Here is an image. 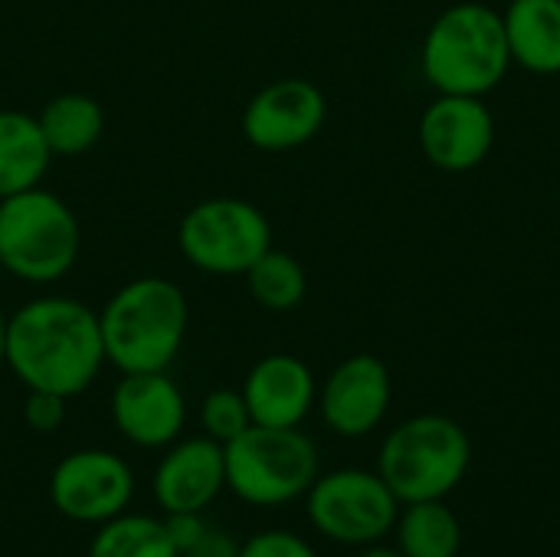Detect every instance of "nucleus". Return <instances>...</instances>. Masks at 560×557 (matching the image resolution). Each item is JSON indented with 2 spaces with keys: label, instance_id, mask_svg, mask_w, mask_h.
I'll list each match as a JSON object with an SVG mask.
<instances>
[{
  "label": "nucleus",
  "instance_id": "f257e3e1",
  "mask_svg": "<svg viewBox=\"0 0 560 557\" xmlns=\"http://www.w3.org/2000/svg\"><path fill=\"white\" fill-rule=\"evenodd\" d=\"M98 315L72 299H36L7 322V364L26 391L82 394L102 371Z\"/></svg>",
  "mask_w": 560,
  "mask_h": 557
},
{
  "label": "nucleus",
  "instance_id": "6ab92c4d",
  "mask_svg": "<svg viewBox=\"0 0 560 557\" xmlns=\"http://www.w3.org/2000/svg\"><path fill=\"white\" fill-rule=\"evenodd\" d=\"M36 121L52 154H82L105 131L102 105L82 92H66L49 98Z\"/></svg>",
  "mask_w": 560,
  "mask_h": 557
},
{
  "label": "nucleus",
  "instance_id": "aec40b11",
  "mask_svg": "<svg viewBox=\"0 0 560 557\" xmlns=\"http://www.w3.org/2000/svg\"><path fill=\"white\" fill-rule=\"evenodd\" d=\"M89 557H180L164 519L148 515H115L105 525H98Z\"/></svg>",
  "mask_w": 560,
  "mask_h": 557
},
{
  "label": "nucleus",
  "instance_id": "dca6fc26",
  "mask_svg": "<svg viewBox=\"0 0 560 557\" xmlns=\"http://www.w3.org/2000/svg\"><path fill=\"white\" fill-rule=\"evenodd\" d=\"M512 62L535 76L560 72V0H512L502 10Z\"/></svg>",
  "mask_w": 560,
  "mask_h": 557
},
{
  "label": "nucleus",
  "instance_id": "2eb2a0df",
  "mask_svg": "<svg viewBox=\"0 0 560 557\" xmlns=\"http://www.w3.org/2000/svg\"><path fill=\"white\" fill-rule=\"evenodd\" d=\"M243 401L259 427H299L315 404V378L305 361L269 355L249 371Z\"/></svg>",
  "mask_w": 560,
  "mask_h": 557
},
{
  "label": "nucleus",
  "instance_id": "39448f33",
  "mask_svg": "<svg viewBox=\"0 0 560 557\" xmlns=\"http://www.w3.org/2000/svg\"><path fill=\"white\" fill-rule=\"evenodd\" d=\"M223 460L226 489L259 509L289 506L318 479V450L299 427L253 423L223 446Z\"/></svg>",
  "mask_w": 560,
  "mask_h": 557
},
{
  "label": "nucleus",
  "instance_id": "6e6552de",
  "mask_svg": "<svg viewBox=\"0 0 560 557\" xmlns=\"http://www.w3.org/2000/svg\"><path fill=\"white\" fill-rule=\"evenodd\" d=\"M184 256L213 276H246L249 266L272 250V230L259 207L217 197L197 204L180 223Z\"/></svg>",
  "mask_w": 560,
  "mask_h": 557
},
{
  "label": "nucleus",
  "instance_id": "bb28decb",
  "mask_svg": "<svg viewBox=\"0 0 560 557\" xmlns=\"http://www.w3.org/2000/svg\"><path fill=\"white\" fill-rule=\"evenodd\" d=\"M361 557H404V552H400V548H390V545L374 542V545H364Z\"/></svg>",
  "mask_w": 560,
  "mask_h": 557
},
{
  "label": "nucleus",
  "instance_id": "412c9836",
  "mask_svg": "<svg viewBox=\"0 0 560 557\" xmlns=\"http://www.w3.org/2000/svg\"><path fill=\"white\" fill-rule=\"evenodd\" d=\"M253 299L269 312H289L305 299V269L295 256L266 250L246 272Z\"/></svg>",
  "mask_w": 560,
  "mask_h": 557
},
{
  "label": "nucleus",
  "instance_id": "7ed1b4c3",
  "mask_svg": "<svg viewBox=\"0 0 560 557\" xmlns=\"http://www.w3.org/2000/svg\"><path fill=\"white\" fill-rule=\"evenodd\" d=\"M105 358L121 374L167 371L187 332V299L171 279H135L98 315Z\"/></svg>",
  "mask_w": 560,
  "mask_h": 557
},
{
  "label": "nucleus",
  "instance_id": "cd10ccee",
  "mask_svg": "<svg viewBox=\"0 0 560 557\" xmlns=\"http://www.w3.org/2000/svg\"><path fill=\"white\" fill-rule=\"evenodd\" d=\"M0 364H7V318L0 315Z\"/></svg>",
  "mask_w": 560,
  "mask_h": 557
},
{
  "label": "nucleus",
  "instance_id": "0eeeda50",
  "mask_svg": "<svg viewBox=\"0 0 560 557\" xmlns=\"http://www.w3.org/2000/svg\"><path fill=\"white\" fill-rule=\"evenodd\" d=\"M305 502L312 529L322 538L348 548L381 542L387 532H394L400 515L397 496L387 489L381 473L368 469H338L318 476L305 492Z\"/></svg>",
  "mask_w": 560,
  "mask_h": 557
},
{
  "label": "nucleus",
  "instance_id": "f3484780",
  "mask_svg": "<svg viewBox=\"0 0 560 557\" xmlns=\"http://www.w3.org/2000/svg\"><path fill=\"white\" fill-rule=\"evenodd\" d=\"M49 144L39 131V121L3 108L0 112V200L36 187L49 167Z\"/></svg>",
  "mask_w": 560,
  "mask_h": 557
},
{
  "label": "nucleus",
  "instance_id": "423d86ee",
  "mask_svg": "<svg viewBox=\"0 0 560 557\" xmlns=\"http://www.w3.org/2000/svg\"><path fill=\"white\" fill-rule=\"evenodd\" d=\"M75 213L52 194L30 187L0 200V266L26 282H56L79 259Z\"/></svg>",
  "mask_w": 560,
  "mask_h": 557
},
{
  "label": "nucleus",
  "instance_id": "b1692460",
  "mask_svg": "<svg viewBox=\"0 0 560 557\" xmlns=\"http://www.w3.org/2000/svg\"><path fill=\"white\" fill-rule=\"evenodd\" d=\"M23 420L36 433H52L66 420V397L49 394V391H26L23 401Z\"/></svg>",
  "mask_w": 560,
  "mask_h": 557
},
{
  "label": "nucleus",
  "instance_id": "20e7f679",
  "mask_svg": "<svg viewBox=\"0 0 560 557\" xmlns=\"http://www.w3.org/2000/svg\"><path fill=\"white\" fill-rule=\"evenodd\" d=\"M472 463L466 427L446 414H420L394 427L381 446L377 473L400 506L446 499Z\"/></svg>",
  "mask_w": 560,
  "mask_h": 557
},
{
  "label": "nucleus",
  "instance_id": "5701e85b",
  "mask_svg": "<svg viewBox=\"0 0 560 557\" xmlns=\"http://www.w3.org/2000/svg\"><path fill=\"white\" fill-rule=\"evenodd\" d=\"M240 557H318V555H315V548H312L305 538H299V535H292V532H279V529H272V532H259V535H253L249 542H243V545H240Z\"/></svg>",
  "mask_w": 560,
  "mask_h": 557
},
{
  "label": "nucleus",
  "instance_id": "9b49d317",
  "mask_svg": "<svg viewBox=\"0 0 560 557\" xmlns=\"http://www.w3.org/2000/svg\"><path fill=\"white\" fill-rule=\"evenodd\" d=\"M328 115L322 89L308 79H279L253 95L243 112V135L259 151H292L308 144Z\"/></svg>",
  "mask_w": 560,
  "mask_h": 557
},
{
  "label": "nucleus",
  "instance_id": "c85d7f7f",
  "mask_svg": "<svg viewBox=\"0 0 560 557\" xmlns=\"http://www.w3.org/2000/svg\"><path fill=\"white\" fill-rule=\"evenodd\" d=\"M0 269H3V266H0Z\"/></svg>",
  "mask_w": 560,
  "mask_h": 557
},
{
  "label": "nucleus",
  "instance_id": "ddd939ff",
  "mask_svg": "<svg viewBox=\"0 0 560 557\" xmlns=\"http://www.w3.org/2000/svg\"><path fill=\"white\" fill-rule=\"evenodd\" d=\"M112 417L118 433L141 446L158 450L171 446L184 430V394L164 371H141L125 374L112 394Z\"/></svg>",
  "mask_w": 560,
  "mask_h": 557
},
{
  "label": "nucleus",
  "instance_id": "1a4fd4ad",
  "mask_svg": "<svg viewBox=\"0 0 560 557\" xmlns=\"http://www.w3.org/2000/svg\"><path fill=\"white\" fill-rule=\"evenodd\" d=\"M135 476L128 463L105 450H79L56 463L49 476V499L56 512L79 525H105L128 512Z\"/></svg>",
  "mask_w": 560,
  "mask_h": 557
},
{
  "label": "nucleus",
  "instance_id": "a878e982",
  "mask_svg": "<svg viewBox=\"0 0 560 557\" xmlns=\"http://www.w3.org/2000/svg\"><path fill=\"white\" fill-rule=\"evenodd\" d=\"M184 557H240V545H236L233 535H226V532L207 525V532L197 538V545H194Z\"/></svg>",
  "mask_w": 560,
  "mask_h": 557
},
{
  "label": "nucleus",
  "instance_id": "4be33fe9",
  "mask_svg": "<svg viewBox=\"0 0 560 557\" xmlns=\"http://www.w3.org/2000/svg\"><path fill=\"white\" fill-rule=\"evenodd\" d=\"M200 423L207 430L210 440L217 443H230L236 440L243 430L253 427V417H249V407L243 401V391H213L203 404H200Z\"/></svg>",
  "mask_w": 560,
  "mask_h": 557
},
{
  "label": "nucleus",
  "instance_id": "4468645a",
  "mask_svg": "<svg viewBox=\"0 0 560 557\" xmlns=\"http://www.w3.org/2000/svg\"><path fill=\"white\" fill-rule=\"evenodd\" d=\"M154 502L167 515L203 512L226 489V460L223 443L210 437L174 443L171 453L154 469Z\"/></svg>",
  "mask_w": 560,
  "mask_h": 557
},
{
  "label": "nucleus",
  "instance_id": "a211bd4d",
  "mask_svg": "<svg viewBox=\"0 0 560 557\" xmlns=\"http://www.w3.org/2000/svg\"><path fill=\"white\" fill-rule=\"evenodd\" d=\"M394 532L404 557H459L463 548V525L446 499L404 506Z\"/></svg>",
  "mask_w": 560,
  "mask_h": 557
},
{
  "label": "nucleus",
  "instance_id": "f03ea898",
  "mask_svg": "<svg viewBox=\"0 0 560 557\" xmlns=\"http://www.w3.org/2000/svg\"><path fill=\"white\" fill-rule=\"evenodd\" d=\"M420 66L440 95H489L512 66L502 13L476 0L446 7L423 36Z\"/></svg>",
  "mask_w": 560,
  "mask_h": 557
},
{
  "label": "nucleus",
  "instance_id": "f8f14e48",
  "mask_svg": "<svg viewBox=\"0 0 560 557\" xmlns=\"http://www.w3.org/2000/svg\"><path fill=\"white\" fill-rule=\"evenodd\" d=\"M390 397L394 384L387 364L374 355H351L328 374L318 407L328 430L358 440L381 427L390 410Z\"/></svg>",
  "mask_w": 560,
  "mask_h": 557
},
{
  "label": "nucleus",
  "instance_id": "393cba45",
  "mask_svg": "<svg viewBox=\"0 0 560 557\" xmlns=\"http://www.w3.org/2000/svg\"><path fill=\"white\" fill-rule=\"evenodd\" d=\"M164 529H167V535H171L177 555L184 557L194 545H197V538L207 532V522L200 519V512H180V515H167V519H164Z\"/></svg>",
  "mask_w": 560,
  "mask_h": 557
},
{
  "label": "nucleus",
  "instance_id": "9d476101",
  "mask_svg": "<svg viewBox=\"0 0 560 557\" xmlns=\"http://www.w3.org/2000/svg\"><path fill=\"white\" fill-rule=\"evenodd\" d=\"M492 144L495 118L476 95H436L420 115V151L436 171H476Z\"/></svg>",
  "mask_w": 560,
  "mask_h": 557
}]
</instances>
